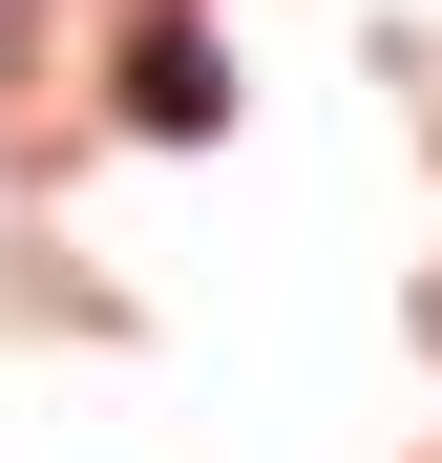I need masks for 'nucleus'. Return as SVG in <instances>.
<instances>
[{
	"mask_svg": "<svg viewBox=\"0 0 442 463\" xmlns=\"http://www.w3.org/2000/svg\"><path fill=\"white\" fill-rule=\"evenodd\" d=\"M127 106H147V127H211V43L147 22V43H127Z\"/></svg>",
	"mask_w": 442,
	"mask_h": 463,
	"instance_id": "1",
	"label": "nucleus"
}]
</instances>
